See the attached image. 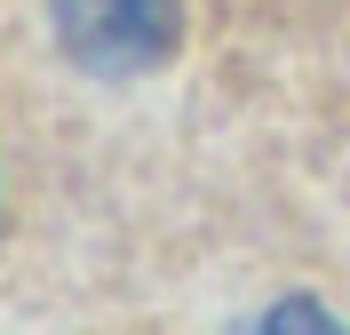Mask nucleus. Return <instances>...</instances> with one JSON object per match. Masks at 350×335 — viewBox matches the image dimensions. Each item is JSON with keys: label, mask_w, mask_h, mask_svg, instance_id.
I'll use <instances>...</instances> for the list:
<instances>
[{"label": "nucleus", "mask_w": 350, "mask_h": 335, "mask_svg": "<svg viewBox=\"0 0 350 335\" xmlns=\"http://www.w3.org/2000/svg\"><path fill=\"white\" fill-rule=\"evenodd\" d=\"M247 335H350V327L327 312V303H310V295H286V303H271L262 319H247Z\"/></svg>", "instance_id": "obj_2"}, {"label": "nucleus", "mask_w": 350, "mask_h": 335, "mask_svg": "<svg viewBox=\"0 0 350 335\" xmlns=\"http://www.w3.org/2000/svg\"><path fill=\"white\" fill-rule=\"evenodd\" d=\"M56 40L88 72H159L183 48V0H56Z\"/></svg>", "instance_id": "obj_1"}]
</instances>
